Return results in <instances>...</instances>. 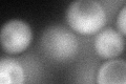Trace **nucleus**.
<instances>
[{
    "label": "nucleus",
    "instance_id": "obj_1",
    "mask_svg": "<svg viewBox=\"0 0 126 84\" xmlns=\"http://www.w3.org/2000/svg\"><path fill=\"white\" fill-rule=\"evenodd\" d=\"M66 22L74 32L81 35H93L106 24V13L96 0H75L65 13Z\"/></svg>",
    "mask_w": 126,
    "mask_h": 84
},
{
    "label": "nucleus",
    "instance_id": "obj_2",
    "mask_svg": "<svg viewBox=\"0 0 126 84\" xmlns=\"http://www.w3.org/2000/svg\"><path fill=\"white\" fill-rule=\"evenodd\" d=\"M43 54L56 62H67L78 53V40L72 32L61 25H50L43 31L40 39Z\"/></svg>",
    "mask_w": 126,
    "mask_h": 84
},
{
    "label": "nucleus",
    "instance_id": "obj_3",
    "mask_svg": "<svg viewBox=\"0 0 126 84\" xmlns=\"http://www.w3.org/2000/svg\"><path fill=\"white\" fill-rule=\"evenodd\" d=\"M33 34L29 23L20 19H13L5 22L0 32L1 47L10 55L23 53L30 46Z\"/></svg>",
    "mask_w": 126,
    "mask_h": 84
},
{
    "label": "nucleus",
    "instance_id": "obj_4",
    "mask_svg": "<svg viewBox=\"0 0 126 84\" xmlns=\"http://www.w3.org/2000/svg\"><path fill=\"white\" fill-rule=\"evenodd\" d=\"M94 46L96 53L101 58L112 59L123 53L125 42L120 32L109 27L97 35Z\"/></svg>",
    "mask_w": 126,
    "mask_h": 84
},
{
    "label": "nucleus",
    "instance_id": "obj_5",
    "mask_svg": "<svg viewBox=\"0 0 126 84\" xmlns=\"http://www.w3.org/2000/svg\"><path fill=\"white\" fill-rule=\"evenodd\" d=\"M99 84H126V61L113 59L101 65L97 74Z\"/></svg>",
    "mask_w": 126,
    "mask_h": 84
},
{
    "label": "nucleus",
    "instance_id": "obj_6",
    "mask_svg": "<svg viewBox=\"0 0 126 84\" xmlns=\"http://www.w3.org/2000/svg\"><path fill=\"white\" fill-rule=\"evenodd\" d=\"M24 82V70L17 60L3 57L0 61V83L21 84Z\"/></svg>",
    "mask_w": 126,
    "mask_h": 84
},
{
    "label": "nucleus",
    "instance_id": "obj_7",
    "mask_svg": "<svg viewBox=\"0 0 126 84\" xmlns=\"http://www.w3.org/2000/svg\"><path fill=\"white\" fill-rule=\"evenodd\" d=\"M117 26L118 30L122 34L126 36V5L120 11L117 18Z\"/></svg>",
    "mask_w": 126,
    "mask_h": 84
}]
</instances>
